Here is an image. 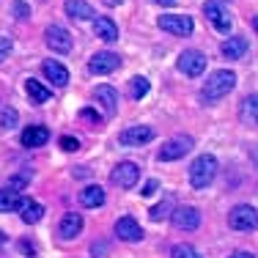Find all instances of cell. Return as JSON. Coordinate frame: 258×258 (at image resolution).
<instances>
[{
	"instance_id": "29",
	"label": "cell",
	"mask_w": 258,
	"mask_h": 258,
	"mask_svg": "<svg viewBox=\"0 0 258 258\" xmlns=\"http://www.w3.org/2000/svg\"><path fill=\"white\" fill-rule=\"evenodd\" d=\"M20 124V113H17L14 107H3L0 110V126L3 129H14Z\"/></svg>"
},
{
	"instance_id": "2",
	"label": "cell",
	"mask_w": 258,
	"mask_h": 258,
	"mask_svg": "<svg viewBox=\"0 0 258 258\" xmlns=\"http://www.w3.org/2000/svg\"><path fill=\"white\" fill-rule=\"evenodd\" d=\"M214 176H217V159L212 154H201L192 159V165H189V184L195 189H206L214 181Z\"/></svg>"
},
{
	"instance_id": "11",
	"label": "cell",
	"mask_w": 258,
	"mask_h": 258,
	"mask_svg": "<svg viewBox=\"0 0 258 258\" xmlns=\"http://www.w3.org/2000/svg\"><path fill=\"white\" fill-rule=\"evenodd\" d=\"M118 66H121V58L115 52H110V50L96 52L94 58L88 60V72H91V75H110V72H115Z\"/></svg>"
},
{
	"instance_id": "3",
	"label": "cell",
	"mask_w": 258,
	"mask_h": 258,
	"mask_svg": "<svg viewBox=\"0 0 258 258\" xmlns=\"http://www.w3.org/2000/svg\"><path fill=\"white\" fill-rule=\"evenodd\" d=\"M192 146H195V140L189 138V135H176V138H170V140H165V143H162L157 159H159V162H173V159H181L184 154L192 151Z\"/></svg>"
},
{
	"instance_id": "19",
	"label": "cell",
	"mask_w": 258,
	"mask_h": 258,
	"mask_svg": "<svg viewBox=\"0 0 258 258\" xmlns=\"http://www.w3.org/2000/svg\"><path fill=\"white\" fill-rule=\"evenodd\" d=\"M94 33H96V39H102V41H118V25H115L110 17H94Z\"/></svg>"
},
{
	"instance_id": "27",
	"label": "cell",
	"mask_w": 258,
	"mask_h": 258,
	"mask_svg": "<svg viewBox=\"0 0 258 258\" xmlns=\"http://www.w3.org/2000/svg\"><path fill=\"white\" fill-rule=\"evenodd\" d=\"M149 80L146 77H132L129 80V96H132V99H143L146 94H149Z\"/></svg>"
},
{
	"instance_id": "1",
	"label": "cell",
	"mask_w": 258,
	"mask_h": 258,
	"mask_svg": "<svg viewBox=\"0 0 258 258\" xmlns=\"http://www.w3.org/2000/svg\"><path fill=\"white\" fill-rule=\"evenodd\" d=\"M233 88H236V72L217 69V72H212V75L206 77L204 88H201V99H204L206 104L220 102V99H225Z\"/></svg>"
},
{
	"instance_id": "5",
	"label": "cell",
	"mask_w": 258,
	"mask_h": 258,
	"mask_svg": "<svg viewBox=\"0 0 258 258\" xmlns=\"http://www.w3.org/2000/svg\"><path fill=\"white\" fill-rule=\"evenodd\" d=\"M157 25L165 30V33H173V36H189L195 30L192 17L187 14H162L157 20Z\"/></svg>"
},
{
	"instance_id": "25",
	"label": "cell",
	"mask_w": 258,
	"mask_h": 258,
	"mask_svg": "<svg viewBox=\"0 0 258 258\" xmlns=\"http://www.w3.org/2000/svg\"><path fill=\"white\" fill-rule=\"evenodd\" d=\"M239 115H242L244 124H255V115H258V96H255V94H247V96L242 99Z\"/></svg>"
},
{
	"instance_id": "28",
	"label": "cell",
	"mask_w": 258,
	"mask_h": 258,
	"mask_svg": "<svg viewBox=\"0 0 258 258\" xmlns=\"http://www.w3.org/2000/svg\"><path fill=\"white\" fill-rule=\"evenodd\" d=\"M170 212H173V201H170V198H165L162 204H157L154 209H151V212H149V217L154 220V223H159V220L170 217Z\"/></svg>"
},
{
	"instance_id": "37",
	"label": "cell",
	"mask_w": 258,
	"mask_h": 258,
	"mask_svg": "<svg viewBox=\"0 0 258 258\" xmlns=\"http://www.w3.org/2000/svg\"><path fill=\"white\" fill-rule=\"evenodd\" d=\"M20 250H22V253H28V255H36V253H39V247H36L33 242H28V239H22V242H20Z\"/></svg>"
},
{
	"instance_id": "21",
	"label": "cell",
	"mask_w": 258,
	"mask_h": 258,
	"mask_svg": "<svg viewBox=\"0 0 258 258\" xmlns=\"http://www.w3.org/2000/svg\"><path fill=\"white\" fill-rule=\"evenodd\" d=\"M22 217V223L25 225H36L41 217H44V206L39 204V201H22V206L17 209Z\"/></svg>"
},
{
	"instance_id": "8",
	"label": "cell",
	"mask_w": 258,
	"mask_h": 258,
	"mask_svg": "<svg viewBox=\"0 0 258 258\" xmlns=\"http://www.w3.org/2000/svg\"><path fill=\"white\" fill-rule=\"evenodd\" d=\"M204 14H206V20L214 25V30H217V33H223V36H228V33H231L233 20H231V14H228V11H225L220 3H214V0L204 3Z\"/></svg>"
},
{
	"instance_id": "26",
	"label": "cell",
	"mask_w": 258,
	"mask_h": 258,
	"mask_svg": "<svg viewBox=\"0 0 258 258\" xmlns=\"http://www.w3.org/2000/svg\"><path fill=\"white\" fill-rule=\"evenodd\" d=\"M30 179H33V173H30V170H22V173H14V176H11L6 187L14 189V192H22V189L30 187Z\"/></svg>"
},
{
	"instance_id": "24",
	"label": "cell",
	"mask_w": 258,
	"mask_h": 258,
	"mask_svg": "<svg viewBox=\"0 0 258 258\" xmlns=\"http://www.w3.org/2000/svg\"><path fill=\"white\" fill-rule=\"evenodd\" d=\"M22 195L14 192V189L9 187H0V212H17V209L22 206Z\"/></svg>"
},
{
	"instance_id": "15",
	"label": "cell",
	"mask_w": 258,
	"mask_h": 258,
	"mask_svg": "<svg viewBox=\"0 0 258 258\" xmlns=\"http://www.w3.org/2000/svg\"><path fill=\"white\" fill-rule=\"evenodd\" d=\"M247 50H250V41L244 39V36H231V39H225L223 44H220V52H223V58H228V60L244 58Z\"/></svg>"
},
{
	"instance_id": "6",
	"label": "cell",
	"mask_w": 258,
	"mask_h": 258,
	"mask_svg": "<svg viewBox=\"0 0 258 258\" xmlns=\"http://www.w3.org/2000/svg\"><path fill=\"white\" fill-rule=\"evenodd\" d=\"M206 63L209 60L201 50H184L179 55V72L187 77H201L206 72Z\"/></svg>"
},
{
	"instance_id": "31",
	"label": "cell",
	"mask_w": 258,
	"mask_h": 258,
	"mask_svg": "<svg viewBox=\"0 0 258 258\" xmlns=\"http://www.w3.org/2000/svg\"><path fill=\"white\" fill-rule=\"evenodd\" d=\"M11 14H14V20L25 22V20H30V6L22 3V0H14V3H11Z\"/></svg>"
},
{
	"instance_id": "9",
	"label": "cell",
	"mask_w": 258,
	"mask_h": 258,
	"mask_svg": "<svg viewBox=\"0 0 258 258\" xmlns=\"http://www.w3.org/2000/svg\"><path fill=\"white\" fill-rule=\"evenodd\" d=\"M154 140V129L146 126V124H135V126H126L124 132L118 135V143L121 146H146Z\"/></svg>"
},
{
	"instance_id": "40",
	"label": "cell",
	"mask_w": 258,
	"mask_h": 258,
	"mask_svg": "<svg viewBox=\"0 0 258 258\" xmlns=\"http://www.w3.org/2000/svg\"><path fill=\"white\" fill-rule=\"evenodd\" d=\"M151 3H157V6H176V0H151Z\"/></svg>"
},
{
	"instance_id": "41",
	"label": "cell",
	"mask_w": 258,
	"mask_h": 258,
	"mask_svg": "<svg viewBox=\"0 0 258 258\" xmlns=\"http://www.w3.org/2000/svg\"><path fill=\"white\" fill-rule=\"evenodd\" d=\"M104 3H107V6H121L124 0H104Z\"/></svg>"
},
{
	"instance_id": "13",
	"label": "cell",
	"mask_w": 258,
	"mask_h": 258,
	"mask_svg": "<svg viewBox=\"0 0 258 258\" xmlns=\"http://www.w3.org/2000/svg\"><path fill=\"white\" fill-rule=\"evenodd\" d=\"M44 39H47V47L52 52H69L72 50V33L60 25H50L44 30Z\"/></svg>"
},
{
	"instance_id": "14",
	"label": "cell",
	"mask_w": 258,
	"mask_h": 258,
	"mask_svg": "<svg viewBox=\"0 0 258 258\" xmlns=\"http://www.w3.org/2000/svg\"><path fill=\"white\" fill-rule=\"evenodd\" d=\"M94 96H96V102L102 104V110H104V115H107V118L118 113V104L121 102H118V91H115L113 85H99Z\"/></svg>"
},
{
	"instance_id": "34",
	"label": "cell",
	"mask_w": 258,
	"mask_h": 258,
	"mask_svg": "<svg viewBox=\"0 0 258 258\" xmlns=\"http://www.w3.org/2000/svg\"><path fill=\"white\" fill-rule=\"evenodd\" d=\"M80 118H83V121H91V124H99V121H102V113H96V110H91V107H83V110H80Z\"/></svg>"
},
{
	"instance_id": "38",
	"label": "cell",
	"mask_w": 258,
	"mask_h": 258,
	"mask_svg": "<svg viewBox=\"0 0 258 258\" xmlns=\"http://www.w3.org/2000/svg\"><path fill=\"white\" fill-rule=\"evenodd\" d=\"M228 258H255V253H247V250H239V253H233Z\"/></svg>"
},
{
	"instance_id": "17",
	"label": "cell",
	"mask_w": 258,
	"mask_h": 258,
	"mask_svg": "<svg viewBox=\"0 0 258 258\" xmlns=\"http://www.w3.org/2000/svg\"><path fill=\"white\" fill-rule=\"evenodd\" d=\"M41 72H44V77L50 80L52 85H58V88L69 85V72H66V66L60 63V60H44V63H41Z\"/></svg>"
},
{
	"instance_id": "10",
	"label": "cell",
	"mask_w": 258,
	"mask_h": 258,
	"mask_svg": "<svg viewBox=\"0 0 258 258\" xmlns=\"http://www.w3.org/2000/svg\"><path fill=\"white\" fill-rule=\"evenodd\" d=\"M115 236L121 239V242H143V228H140V223L135 217H129V214H124V217L115 220Z\"/></svg>"
},
{
	"instance_id": "23",
	"label": "cell",
	"mask_w": 258,
	"mask_h": 258,
	"mask_svg": "<svg viewBox=\"0 0 258 258\" xmlns=\"http://www.w3.org/2000/svg\"><path fill=\"white\" fill-rule=\"evenodd\" d=\"M25 91H28V96H30V104H44L47 99L52 96V91L47 88V85H41L39 80H25Z\"/></svg>"
},
{
	"instance_id": "7",
	"label": "cell",
	"mask_w": 258,
	"mask_h": 258,
	"mask_svg": "<svg viewBox=\"0 0 258 258\" xmlns=\"http://www.w3.org/2000/svg\"><path fill=\"white\" fill-rule=\"evenodd\" d=\"M140 179V165H135V162H118L113 168V173H110V181L115 184V187H121V189H132L135 184H138Z\"/></svg>"
},
{
	"instance_id": "39",
	"label": "cell",
	"mask_w": 258,
	"mask_h": 258,
	"mask_svg": "<svg viewBox=\"0 0 258 258\" xmlns=\"http://www.w3.org/2000/svg\"><path fill=\"white\" fill-rule=\"evenodd\" d=\"M75 176H77V179H85V176H91V170H88V168H77Z\"/></svg>"
},
{
	"instance_id": "12",
	"label": "cell",
	"mask_w": 258,
	"mask_h": 258,
	"mask_svg": "<svg viewBox=\"0 0 258 258\" xmlns=\"http://www.w3.org/2000/svg\"><path fill=\"white\" fill-rule=\"evenodd\" d=\"M170 220L179 231H195L201 225V212L195 206H179L170 212Z\"/></svg>"
},
{
	"instance_id": "16",
	"label": "cell",
	"mask_w": 258,
	"mask_h": 258,
	"mask_svg": "<svg viewBox=\"0 0 258 258\" xmlns=\"http://www.w3.org/2000/svg\"><path fill=\"white\" fill-rule=\"evenodd\" d=\"M22 146L25 149H39V146H44L47 140H50V129L41 126V124H33V126H25L22 129Z\"/></svg>"
},
{
	"instance_id": "20",
	"label": "cell",
	"mask_w": 258,
	"mask_h": 258,
	"mask_svg": "<svg viewBox=\"0 0 258 258\" xmlns=\"http://www.w3.org/2000/svg\"><path fill=\"white\" fill-rule=\"evenodd\" d=\"M63 11L72 17V20H94L96 11L88 0H66L63 3Z\"/></svg>"
},
{
	"instance_id": "32",
	"label": "cell",
	"mask_w": 258,
	"mask_h": 258,
	"mask_svg": "<svg viewBox=\"0 0 258 258\" xmlns=\"http://www.w3.org/2000/svg\"><path fill=\"white\" fill-rule=\"evenodd\" d=\"M11 50H14V41H11L9 36H0V63H3V60H9Z\"/></svg>"
},
{
	"instance_id": "36",
	"label": "cell",
	"mask_w": 258,
	"mask_h": 258,
	"mask_svg": "<svg viewBox=\"0 0 258 258\" xmlns=\"http://www.w3.org/2000/svg\"><path fill=\"white\" fill-rule=\"evenodd\" d=\"M157 189H159V181H157V179H149V181L143 184V189H140V195H143V198H151Z\"/></svg>"
},
{
	"instance_id": "22",
	"label": "cell",
	"mask_w": 258,
	"mask_h": 258,
	"mask_svg": "<svg viewBox=\"0 0 258 258\" xmlns=\"http://www.w3.org/2000/svg\"><path fill=\"white\" fill-rule=\"evenodd\" d=\"M80 204L85 209H99L104 206V189L99 184H91V187H85L83 192H80Z\"/></svg>"
},
{
	"instance_id": "18",
	"label": "cell",
	"mask_w": 258,
	"mask_h": 258,
	"mask_svg": "<svg viewBox=\"0 0 258 258\" xmlns=\"http://www.w3.org/2000/svg\"><path fill=\"white\" fill-rule=\"evenodd\" d=\"M58 233H60V239H75V236H80V233H83V214L66 212L63 217H60Z\"/></svg>"
},
{
	"instance_id": "42",
	"label": "cell",
	"mask_w": 258,
	"mask_h": 258,
	"mask_svg": "<svg viewBox=\"0 0 258 258\" xmlns=\"http://www.w3.org/2000/svg\"><path fill=\"white\" fill-rule=\"evenodd\" d=\"M6 242V236H3V231H0V244H3Z\"/></svg>"
},
{
	"instance_id": "35",
	"label": "cell",
	"mask_w": 258,
	"mask_h": 258,
	"mask_svg": "<svg viewBox=\"0 0 258 258\" xmlns=\"http://www.w3.org/2000/svg\"><path fill=\"white\" fill-rule=\"evenodd\" d=\"M58 143H60V149H63V151H77V149H80V140L72 138V135H63Z\"/></svg>"
},
{
	"instance_id": "33",
	"label": "cell",
	"mask_w": 258,
	"mask_h": 258,
	"mask_svg": "<svg viewBox=\"0 0 258 258\" xmlns=\"http://www.w3.org/2000/svg\"><path fill=\"white\" fill-rule=\"evenodd\" d=\"M91 255L94 258H107L110 255V244L107 242H94L91 244Z\"/></svg>"
},
{
	"instance_id": "4",
	"label": "cell",
	"mask_w": 258,
	"mask_h": 258,
	"mask_svg": "<svg viewBox=\"0 0 258 258\" xmlns=\"http://www.w3.org/2000/svg\"><path fill=\"white\" fill-rule=\"evenodd\" d=\"M228 225L233 231H253L258 225V212L250 204H239L228 212Z\"/></svg>"
},
{
	"instance_id": "30",
	"label": "cell",
	"mask_w": 258,
	"mask_h": 258,
	"mask_svg": "<svg viewBox=\"0 0 258 258\" xmlns=\"http://www.w3.org/2000/svg\"><path fill=\"white\" fill-rule=\"evenodd\" d=\"M170 258H204L198 253V250L192 247V244H173V250H170Z\"/></svg>"
}]
</instances>
